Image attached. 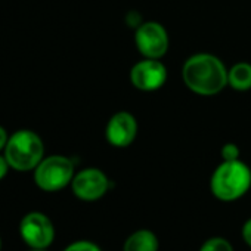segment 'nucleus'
I'll return each instance as SVG.
<instances>
[{
    "instance_id": "5",
    "label": "nucleus",
    "mask_w": 251,
    "mask_h": 251,
    "mask_svg": "<svg viewBox=\"0 0 251 251\" xmlns=\"http://www.w3.org/2000/svg\"><path fill=\"white\" fill-rule=\"evenodd\" d=\"M55 233L53 222L42 211H30L20 222V235L30 248H49Z\"/></svg>"
},
{
    "instance_id": "14",
    "label": "nucleus",
    "mask_w": 251,
    "mask_h": 251,
    "mask_svg": "<svg viewBox=\"0 0 251 251\" xmlns=\"http://www.w3.org/2000/svg\"><path fill=\"white\" fill-rule=\"evenodd\" d=\"M220 155L223 161L239 160V148L235 144H225L220 150Z\"/></svg>"
},
{
    "instance_id": "8",
    "label": "nucleus",
    "mask_w": 251,
    "mask_h": 251,
    "mask_svg": "<svg viewBox=\"0 0 251 251\" xmlns=\"http://www.w3.org/2000/svg\"><path fill=\"white\" fill-rule=\"evenodd\" d=\"M130 81L138 90L155 92L167 81V68L160 59L144 58L132 67Z\"/></svg>"
},
{
    "instance_id": "13",
    "label": "nucleus",
    "mask_w": 251,
    "mask_h": 251,
    "mask_svg": "<svg viewBox=\"0 0 251 251\" xmlns=\"http://www.w3.org/2000/svg\"><path fill=\"white\" fill-rule=\"evenodd\" d=\"M62 251H102V248L93 242V241H87V239H80V241H74L70 245H67Z\"/></svg>"
},
{
    "instance_id": "16",
    "label": "nucleus",
    "mask_w": 251,
    "mask_h": 251,
    "mask_svg": "<svg viewBox=\"0 0 251 251\" xmlns=\"http://www.w3.org/2000/svg\"><path fill=\"white\" fill-rule=\"evenodd\" d=\"M241 236H242L244 242L251 248V217L244 222L242 229H241Z\"/></svg>"
},
{
    "instance_id": "15",
    "label": "nucleus",
    "mask_w": 251,
    "mask_h": 251,
    "mask_svg": "<svg viewBox=\"0 0 251 251\" xmlns=\"http://www.w3.org/2000/svg\"><path fill=\"white\" fill-rule=\"evenodd\" d=\"M126 23H127V25L132 27V28H138L144 21H142V17L139 15V12L130 11V12L127 14V17H126Z\"/></svg>"
},
{
    "instance_id": "4",
    "label": "nucleus",
    "mask_w": 251,
    "mask_h": 251,
    "mask_svg": "<svg viewBox=\"0 0 251 251\" xmlns=\"http://www.w3.org/2000/svg\"><path fill=\"white\" fill-rule=\"evenodd\" d=\"M75 167L71 158L65 155L45 157L33 170L34 183L45 192H58L71 185Z\"/></svg>"
},
{
    "instance_id": "19",
    "label": "nucleus",
    "mask_w": 251,
    "mask_h": 251,
    "mask_svg": "<svg viewBox=\"0 0 251 251\" xmlns=\"http://www.w3.org/2000/svg\"><path fill=\"white\" fill-rule=\"evenodd\" d=\"M30 251H48V248H31Z\"/></svg>"
},
{
    "instance_id": "18",
    "label": "nucleus",
    "mask_w": 251,
    "mask_h": 251,
    "mask_svg": "<svg viewBox=\"0 0 251 251\" xmlns=\"http://www.w3.org/2000/svg\"><path fill=\"white\" fill-rule=\"evenodd\" d=\"M8 139H9V135L6 132V129L3 126H0V151H3L6 144H8Z\"/></svg>"
},
{
    "instance_id": "9",
    "label": "nucleus",
    "mask_w": 251,
    "mask_h": 251,
    "mask_svg": "<svg viewBox=\"0 0 251 251\" xmlns=\"http://www.w3.org/2000/svg\"><path fill=\"white\" fill-rule=\"evenodd\" d=\"M138 135V121L133 114L127 111L115 112L106 124L105 138L111 147L127 148L130 147Z\"/></svg>"
},
{
    "instance_id": "1",
    "label": "nucleus",
    "mask_w": 251,
    "mask_h": 251,
    "mask_svg": "<svg viewBox=\"0 0 251 251\" xmlns=\"http://www.w3.org/2000/svg\"><path fill=\"white\" fill-rule=\"evenodd\" d=\"M182 78L192 93L214 96L227 86V70L216 55L195 53L185 61Z\"/></svg>"
},
{
    "instance_id": "7",
    "label": "nucleus",
    "mask_w": 251,
    "mask_h": 251,
    "mask_svg": "<svg viewBox=\"0 0 251 251\" xmlns=\"http://www.w3.org/2000/svg\"><path fill=\"white\" fill-rule=\"evenodd\" d=\"M70 186L75 198L80 201L93 202L105 197L109 189V179L100 169L87 167L74 175Z\"/></svg>"
},
{
    "instance_id": "2",
    "label": "nucleus",
    "mask_w": 251,
    "mask_h": 251,
    "mask_svg": "<svg viewBox=\"0 0 251 251\" xmlns=\"http://www.w3.org/2000/svg\"><path fill=\"white\" fill-rule=\"evenodd\" d=\"M251 188V169L241 160L222 161L210 177L213 197L223 202L242 198Z\"/></svg>"
},
{
    "instance_id": "17",
    "label": "nucleus",
    "mask_w": 251,
    "mask_h": 251,
    "mask_svg": "<svg viewBox=\"0 0 251 251\" xmlns=\"http://www.w3.org/2000/svg\"><path fill=\"white\" fill-rule=\"evenodd\" d=\"M9 169H11V167H9V163H8V160H6V157H5V155H0V180L6 177Z\"/></svg>"
},
{
    "instance_id": "3",
    "label": "nucleus",
    "mask_w": 251,
    "mask_h": 251,
    "mask_svg": "<svg viewBox=\"0 0 251 251\" xmlns=\"http://www.w3.org/2000/svg\"><path fill=\"white\" fill-rule=\"evenodd\" d=\"M3 155L12 170L33 172L45 158V144L34 130L21 129L9 135Z\"/></svg>"
},
{
    "instance_id": "6",
    "label": "nucleus",
    "mask_w": 251,
    "mask_h": 251,
    "mask_svg": "<svg viewBox=\"0 0 251 251\" xmlns=\"http://www.w3.org/2000/svg\"><path fill=\"white\" fill-rule=\"evenodd\" d=\"M135 43L144 58L161 59L169 50V33L157 21H145L135 31Z\"/></svg>"
},
{
    "instance_id": "20",
    "label": "nucleus",
    "mask_w": 251,
    "mask_h": 251,
    "mask_svg": "<svg viewBox=\"0 0 251 251\" xmlns=\"http://www.w3.org/2000/svg\"><path fill=\"white\" fill-rule=\"evenodd\" d=\"M0 251H2V238H0Z\"/></svg>"
},
{
    "instance_id": "12",
    "label": "nucleus",
    "mask_w": 251,
    "mask_h": 251,
    "mask_svg": "<svg viewBox=\"0 0 251 251\" xmlns=\"http://www.w3.org/2000/svg\"><path fill=\"white\" fill-rule=\"evenodd\" d=\"M198 251H235L229 239L223 236H211L202 242Z\"/></svg>"
},
{
    "instance_id": "10",
    "label": "nucleus",
    "mask_w": 251,
    "mask_h": 251,
    "mask_svg": "<svg viewBox=\"0 0 251 251\" xmlns=\"http://www.w3.org/2000/svg\"><path fill=\"white\" fill-rule=\"evenodd\" d=\"M160 241L154 230L138 229L126 238L123 251H158Z\"/></svg>"
},
{
    "instance_id": "11",
    "label": "nucleus",
    "mask_w": 251,
    "mask_h": 251,
    "mask_svg": "<svg viewBox=\"0 0 251 251\" xmlns=\"http://www.w3.org/2000/svg\"><path fill=\"white\" fill-rule=\"evenodd\" d=\"M227 86L238 92L251 89V64L236 62L227 70Z\"/></svg>"
}]
</instances>
